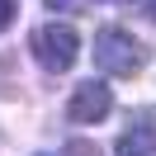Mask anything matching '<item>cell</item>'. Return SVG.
I'll return each mask as SVG.
<instances>
[{"instance_id": "1", "label": "cell", "mask_w": 156, "mask_h": 156, "mask_svg": "<svg viewBox=\"0 0 156 156\" xmlns=\"http://www.w3.org/2000/svg\"><path fill=\"white\" fill-rule=\"evenodd\" d=\"M95 66L104 71V76H137V71L147 66V48L128 29L109 24V29L95 33Z\"/></svg>"}, {"instance_id": "4", "label": "cell", "mask_w": 156, "mask_h": 156, "mask_svg": "<svg viewBox=\"0 0 156 156\" xmlns=\"http://www.w3.org/2000/svg\"><path fill=\"white\" fill-rule=\"evenodd\" d=\"M114 151L118 156H156V114H137Z\"/></svg>"}, {"instance_id": "3", "label": "cell", "mask_w": 156, "mask_h": 156, "mask_svg": "<svg viewBox=\"0 0 156 156\" xmlns=\"http://www.w3.org/2000/svg\"><path fill=\"white\" fill-rule=\"evenodd\" d=\"M109 109H114V90L104 80H80L66 104V118L71 123H99V118H109Z\"/></svg>"}, {"instance_id": "2", "label": "cell", "mask_w": 156, "mask_h": 156, "mask_svg": "<svg viewBox=\"0 0 156 156\" xmlns=\"http://www.w3.org/2000/svg\"><path fill=\"white\" fill-rule=\"evenodd\" d=\"M29 48H33V57H38V66L57 76V71H71V66H76L80 33L71 29V24H43V29H33Z\"/></svg>"}, {"instance_id": "8", "label": "cell", "mask_w": 156, "mask_h": 156, "mask_svg": "<svg viewBox=\"0 0 156 156\" xmlns=\"http://www.w3.org/2000/svg\"><path fill=\"white\" fill-rule=\"evenodd\" d=\"M151 19H156V5H151Z\"/></svg>"}, {"instance_id": "7", "label": "cell", "mask_w": 156, "mask_h": 156, "mask_svg": "<svg viewBox=\"0 0 156 156\" xmlns=\"http://www.w3.org/2000/svg\"><path fill=\"white\" fill-rule=\"evenodd\" d=\"M71 156H99L95 147H85V142H71Z\"/></svg>"}, {"instance_id": "6", "label": "cell", "mask_w": 156, "mask_h": 156, "mask_svg": "<svg viewBox=\"0 0 156 156\" xmlns=\"http://www.w3.org/2000/svg\"><path fill=\"white\" fill-rule=\"evenodd\" d=\"M52 10H80V5H85V0H48Z\"/></svg>"}, {"instance_id": "5", "label": "cell", "mask_w": 156, "mask_h": 156, "mask_svg": "<svg viewBox=\"0 0 156 156\" xmlns=\"http://www.w3.org/2000/svg\"><path fill=\"white\" fill-rule=\"evenodd\" d=\"M14 10H19L14 0H0V33H5V29H10V24H14Z\"/></svg>"}]
</instances>
